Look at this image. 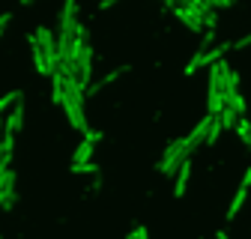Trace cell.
Wrapping results in <instances>:
<instances>
[{
  "label": "cell",
  "instance_id": "cell-1",
  "mask_svg": "<svg viewBox=\"0 0 251 239\" xmlns=\"http://www.w3.org/2000/svg\"><path fill=\"white\" fill-rule=\"evenodd\" d=\"M185 162H188V153H185L182 138H179V141H171V143L165 146V156H162V162H159V170H162L165 176H171V173H176Z\"/></svg>",
  "mask_w": 251,
  "mask_h": 239
},
{
  "label": "cell",
  "instance_id": "cell-2",
  "mask_svg": "<svg viewBox=\"0 0 251 239\" xmlns=\"http://www.w3.org/2000/svg\"><path fill=\"white\" fill-rule=\"evenodd\" d=\"M36 42H39V48L45 51V57H48V66H51V78L57 75V69H60V51H57V36L51 33V30L45 27V24H39L36 27Z\"/></svg>",
  "mask_w": 251,
  "mask_h": 239
},
{
  "label": "cell",
  "instance_id": "cell-3",
  "mask_svg": "<svg viewBox=\"0 0 251 239\" xmlns=\"http://www.w3.org/2000/svg\"><path fill=\"white\" fill-rule=\"evenodd\" d=\"M99 141H102V132L90 129V132L84 135V141L78 143V149L72 153V165H84V162H93V146H96Z\"/></svg>",
  "mask_w": 251,
  "mask_h": 239
},
{
  "label": "cell",
  "instance_id": "cell-4",
  "mask_svg": "<svg viewBox=\"0 0 251 239\" xmlns=\"http://www.w3.org/2000/svg\"><path fill=\"white\" fill-rule=\"evenodd\" d=\"M209 123H212V117H203L201 123H198L192 132H188L185 138H182V146H185V153H188V156H192V153H195V149H198L201 143H206V132H209Z\"/></svg>",
  "mask_w": 251,
  "mask_h": 239
},
{
  "label": "cell",
  "instance_id": "cell-5",
  "mask_svg": "<svg viewBox=\"0 0 251 239\" xmlns=\"http://www.w3.org/2000/svg\"><path fill=\"white\" fill-rule=\"evenodd\" d=\"M15 203V170H9L0 183V209H9Z\"/></svg>",
  "mask_w": 251,
  "mask_h": 239
},
{
  "label": "cell",
  "instance_id": "cell-6",
  "mask_svg": "<svg viewBox=\"0 0 251 239\" xmlns=\"http://www.w3.org/2000/svg\"><path fill=\"white\" fill-rule=\"evenodd\" d=\"M27 42H30V51H33V63H36V72H39V75H48V78H51V66H48V57H45V51L39 48V42H36V33H30V36H27Z\"/></svg>",
  "mask_w": 251,
  "mask_h": 239
},
{
  "label": "cell",
  "instance_id": "cell-7",
  "mask_svg": "<svg viewBox=\"0 0 251 239\" xmlns=\"http://www.w3.org/2000/svg\"><path fill=\"white\" fill-rule=\"evenodd\" d=\"M21 123H24V99H21V102L9 111V117H6V123H3V126H6V135H15V132L21 129Z\"/></svg>",
  "mask_w": 251,
  "mask_h": 239
},
{
  "label": "cell",
  "instance_id": "cell-8",
  "mask_svg": "<svg viewBox=\"0 0 251 239\" xmlns=\"http://www.w3.org/2000/svg\"><path fill=\"white\" fill-rule=\"evenodd\" d=\"M188 176H192V162H185V165L176 170V179H174V194H176V197H182V194H185Z\"/></svg>",
  "mask_w": 251,
  "mask_h": 239
},
{
  "label": "cell",
  "instance_id": "cell-9",
  "mask_svg": "<svg viewBox=\"0 0 251 239\" xmlns=\"http://www.w3.org/2000/svg\"><path fill=\"white\" fill-rule=\"evenodd\" d=\"M123 72H129V66H120V69H114V72H108V75H105L102 81H96V84H90V90H87V96H96V93H99V90H102V87H108L111 81H117V78H120Z\"/></svg>",
  "mask_w": 251,
  "mask_h": 239
},
{
  "label": "cell",
  "instance_id": "cell-10",
  "mask_svg": "<svg viewBox=\"0 0 251 239\" xmlns=\"http://www.w3.org/2000/svg\"><path fill=\"white\" fill-rule=\"evenodd\" d=\"M245 197H248V189H245V186H239V189H236V194H233V200H230V206H227V218H230V221L236 218V213L242 209Z\"/></svg>",
  "mask_w": 251,
  "mask_h": 239
},
{
  "label": "cell",
  "instance_id": "cell-11",
  "mask_svg": "<svg viewBox=\"0 0 251 239\" xmlns=\"http://www.w3.org/2000/svg\"><path fill=\"white\" fill-rule=\"evenodd\" d=\"M63 96H66V81H63V75L57 72V75L51 78V99H54L57 105H63Z\"/></svg>",
  "mask_w": 251,
  "mask_h": 239
},
{
  "label": "cell",
  "instance_id": "cell-12",
  "mask_svg": "<svg viewBox=\"0 0 251 239\" xmlns=\"http://www.w3.org/2000/svg\"><path fill=\"white\" fill-rule=\"evenodd\" d=\"M21 99H24V96L18 93V90H12V93H6L3 99H0V117H3L6 111H12V108H15V105L21 102Z\"/></svg>",
  "mask_w": 251,
  "mask_h": 239
},
{
  "label": "cell",
  "instance_id": "cell-13",
  "mask_svg": "<svg viewBox=\"0 0 251 239\" xmlns=\"http://www.w3.org/2000/svg\"><path fill=\"white\" fill-rule=\"evenodd\" d=\"M236 135L242 138V143H251V120L248 117H242L236 123Z\"/></svg>",
  "mask_w": 251,
  "mask_h": 239
},
{
  "label": "cell",
  "instance_id": "cell-14",
  "mask_svg": "<svg viewBox=\"0 0 251 239\" xmlns=\"http://www.w3.org/2000/svg\"><path fill=\"white\" fill-rule=\"evenodd\" d=\"M222 129H225V126H222V120H218V117H212V123H209V132H206V143H209V146H212V143L218 141V135H222Z\"/></svg>",
  "mask_w": 251,
  "mask_h": 239
},
{
  "label": "cell",
  "instance_id": "cell-15",
  "mask_svg": "<svg viewBox=\"0 0 251 239\" xmlns=\"http://www.w3.org/2000/svg\"><path fill=\"white\" fill-rule=\"evenodd\" d=\"M218 120H222V126H225V129H236V123H239L236 111H230V108H225V111H222V117H218Z\"/></svg>",
  "mask_w": 251,
  "mask_h": 239
},
{
  "label": "cell",
  "instance_id": "cell-16",
  "mask_svg": "<svg viewBox=\"0 0 251 239\" xmlns=\"http://www.w3.org/2000/svg\"><path fill=\"white\" fill-rule=\"evenodd\" d=\"M72 173H93V176H99V167L93 165V162H84V165H69Z\"/></svg>",
  "mask_w": 251,
  "mask_h": 239
},
{
  "label": "cell",
  "instance_id": "cell-17",
  "mask_svg": "<svg viewBox=\"0 0 251 239\" xmlns=\"http://www.w3.org/2000/svg\"><path fill=\"white\" fill-rule=\"evenodd\" d=\"M215 42V30H203V36H201V45H198V51H209V45Z\"/></svg>",
  "mask_w": 251,
  "mask_h": 239
},
{
  "label": "cell",
  "instance_id": "cell-18",
  "mask_svg": "<svg viewBox=\"0 0 251 239\" xmlns=\"http://www.w3.org/2000/svg\"><path fill=\"white\" fill-rule=\"evenodd\" d=\"M12 21V12H3V15H0V33H3V30H6V24Z\"/></svg>",
  "mask_w": 251,
  "mask_h": 239
},
{
  "label": "cell",
  "instance_id": "cell-19",
  "mask_svg": "<svg viewBox=\"0 0 251 239\" xmlns=\"http://www.w3.org/2000/svg\"><path fill=\"white\" fill-rule=\"evenodd\" d=\"M245 45H251V33H248V36H242V39H236V42H233V48H236V51H239V48H245Z\"/></svg>",
  "mask_w": 251,
  "mask_h": 239
},
{
  "label": "cell",
  "instance_id": "cell-20",
  "mask_svg": "<svg viewBox=\"0 0 251 239\" xmlns=\"http://www.w3.org/2000/svg\"><path fill=\"white\" fill-rule=\"evenodd\" d=\"M239 186L251 189V167H245V173H242V183H239Z\"/></svg>",
  "mask_w": 251,
  "mask_h": 239
},
{
  "label": "cell",
  "instance_id": "cell-21",
  "mask_svg": "<svg viewBox=\"0 0 251 239\" xmlns=\"http://www.w3.org/2000/svg\"><path fill=\"white\" fill-rule=\"evenodd\" d=\"M102 189V176H96V179H93V186H90V191H99Z\"/></svg>",
  "mask_w": 251,
  "mask_h": 239
},
{
  "label": "cell",
  "instance_id": "cell-22",
  "mask_svg": "<svg viewBox=\"0 0 251 239\" xmlns=\"http://www.w3.org/2000/svg\"><path fill=\"white\" fill-rule=\"evenodd\" d=\"M3 135H6V126L0 123V149H3Z\"/></svg>",
  "mask_w": 251,
  "mask_h": 239
},
{
  "label": "cell",
  "instance_id": "cell-23",
  "mask_svg": "<svg viewBox=\"0 0 251 239\" xmlns=\"http://www.w3.org/2000/svg\"><path fill=\"white\" fill-rule=\"evenodd\" d=\"M215 239H230V236H227L225 230H218V236H215Z\"/></svg>",
  "mask_w": 251,
  "mask_h": 239
},
{
  "label": "cell",
  "instance_id": "cell-24",
  "mask_svg": "<svg viewBox=\"0 0 251 239\" xmlns=\"http://www.w3.org/2000/svg\"><path fill=\"white\" fill-rule=\"evenodd\" d=\"M248 120H251V117H248ZM248 146H251V143H248Z\"/></svg>",
  "mask_w": 251,
  "mask_h": 239
}]
</instances>
